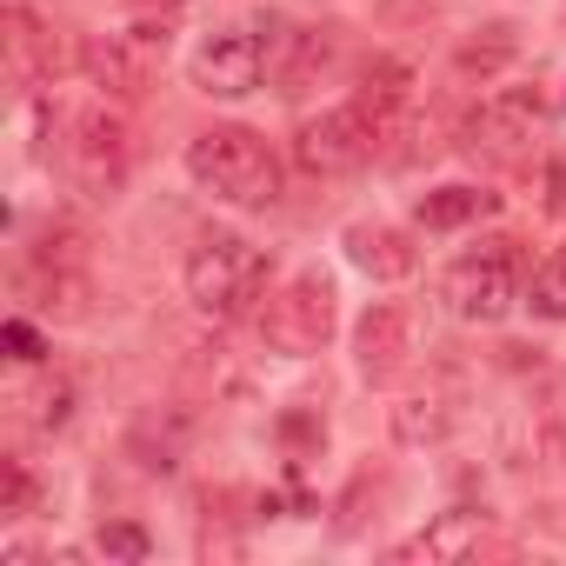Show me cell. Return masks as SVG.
<instances>
[{
	"mask_svg": "<svg viewBox=\"0 0 566 566\" xmlns=\"http://www.w3.org/2000/svg\"><path fill=\"white\" fill-rule=\"evenodd\" d=\"M260 294H266V253L253 240H240L227 227L193 240V253H187V301L207 321H247Z\"/></svg>",
	"mask_w": 566,
	"mask_h": 566,
	"instance_id": "cell-1",
	"label": "cell"
},
{
	"mask_svg": "<svg viewBox=\"0 0 566 566\" xmlns=\"http://www.w3.org/2000/svg\"><path fill=\"white\" fill-rule=\"evenodd\" d=\"M187 174L233 207H273L280 200V160L253 127H207L187 140Z\"/></svg>",
	"mask_w": 566,
	"mask_h": 566,
	"instance_id": "cell-2",
	"label": "cell"
},
{
	"mask_svg": "<svg viewBox=\"0 0 566 566\" xmlns=\"http://www.w3.org/2000/svg\"><path fill=\"white\" fill-rule=\"evenodd\" d=\"M520 294L526 287H520V240L513 233H493L447 266V301L460 321H500Z\"/></svg>",
	"mask_w": 566,
	"mask_h": 566,
	"instance_id": "cell-3",
	"label": "cell"
},
{
	"mask_svg": "<svg viewBox=\"0 0 566 566\" xmlns=\"http://www.w3.org/2000/svg\"><path fill=\"white\" fill-rule=\"evenodd\" d=\"M160 61H167V21H134L127 34H101L81 48L87 81L101 87V101H120V107L154 87Z\"/></svg>",
	"mask_w": 566,
	"mask_h": 566,
	"instance_id": "cell-4",
	"label": "cell"
},
{
	"mask_svg": "<svg viewBox=\"0 0 566 566\" xmlns=\"http://www.w3.org/2000/svg\"><path fill=\"white\" fill-rule=\"evenodd\" d=\"M327 334H334V280H327L321 266H307V273H294L287 287L266 301L260 340H266L273 354H321Z\"/></svg>",
	"mask_w": 566,
	"mask_h": 566,
	"instance_id": "cell-5",
	"label": "cell"
},
{
	"mask_svg": "<svg viewBox=\"0 0 566 566\" xmlns=\"http://www.w3.org/2000/svg\"><path fill=\"white\" fill-rule=\"evenodd\" d=\"M539 120H546L539 87H500L493 101H480V114L467 120V140H460V147H467L480 167H513V160L533 154Z\"/></svg>",
	"mask_w": 566,
	"mask_h": 566,
	"instance_id": "cell-6",
	"label": "cell"
},
{
	"mask_svg": "<svg viewBox=\"0 0 566 566\" xmlns=\"http://www.w3.org/2000/svg\"><path fill=\"white\" fill-rule=\"evenodd\" d=\"M380 154V127L347 101V107H334V114H321V120H307L301 134H294V160H301V174H314V180H340V174H354V167H367Z\"/></svg>",
	"mask_w": 566,
	"mask_h": 566,
	"instance_id": "cell-7",
	"label": "cell"
},
{
	"mask_svg": "<svg viewBox=\"0 0 566 566\" xmlns=\"http://www.w3.org/2000/svg\"><path fill=\"white\" fill-rule=\"evenodd\" d=\"M74 140H67V167H74V180H81V193H120L127 187V167H134V134H127V120L114 114V107H87V114H74V127H67Z\"/></svg>",
	"mask_w": 566,
	"mask_h": 566,
	"instance_id": "cell-8",
	"label": "cell"
},
{
	"mask_svg": "<svg viewBox=\"0 0 566 566\" xmlns=\"http://www.w3.org/2000/svg\"><path fill=\"white\" fill-rule=\"evenodd\" d=\"M260 67H266L260 34H247V28H220V34H207L200 54H193V87L213 94V101H240V94L260 87Z\"/></svg>",
	"mask_w": 566,
	"mask_h": 566,
	"instance_id": "cell-9",
	"label": "cell"
},
{
	"mask_svg": "<svg viewBox=\"0 0 566 566\" xmlns=\"http://www.w3.org/2000/svg\"><path fill=\"white\" fill-rule=\"evenodd\" d=\"M486 553H513V539L486 520V513H440L427 533L400 539L394 559H427V566H447V559H486Z\"/></svg>",
	"mask_w": 566,
	"mask_h": 566,
	"instance_id": "cell-10",
	"label": "cell"
},
{
	"mask_svg": "<svg viewBox=\"0 0 566 566\" xmlns=\"http://www.w3.org/2000/svg\"><path fill=\"white\" fill-rule=\"evenodd\" d=\"M407 354H413V314H407V307H394V301L367 307V314H360V327H354L360 380H394V374L407 367Z\"/></svg>",
	"mask_w": 566,
	"mask_h": 566,
	"instance_id": "cell-11",
	"label": "cell"
},
{
	"mask_svg": "<svg viewBox=\"0 0 566 566\" xmlns=\"http://www.w3.org/2000/svg\"><path fill=\"white\" fill-rule=\"evenodd\" d=\"M340 247H347V260H354L367 280H407V273L420 266L413 233H400V227H387V220H354V227L340 233Z\"/></svg>",
	"mask_w": 566,
	"mask_h": 566,
	"instance_id": "cell-12",
	"label": "cell"
},
{
	"mask_svg": "<svg viewBox=\"0 0 566 566\" xmlns=\"http://www.w3.org/2000/svg\"><path fill=\"white\" fill-rule=\"evenodd\" d=\"M407 101H413V67L407 61H374L367 74H360V87H354V107L380 127V147L400 134V120H407Z\"/></svg>",
	"mask_w": 566,
	"mask_h": 566,
	"instance_id": "cell-13",
	"label": "cell"
},
{
	"mask_svg": "<svg viewBox=\"0 0 566 566\" xmlns=\"http://www.w3.org/2000/svg\"><path fill=\"white\" fill-rule=\"evenodd\" d=\"M453 420H460V394H453V380H427V387H413V394L394 407V433H400L407 447H433V440H447Z\"/></svg>",
	"mask_w": 566,
	"mask_h": 566,
	"instance_id": "cell-14",
	"label": "cell"
},
{
	"mask_svg": "<svg viewBox=\"0 0 566 566\" xmlns=\"http://www.w3.org/2000/svg\"><path fill=\"white\" fill-rule=\"evenodd\" d=\"M493 207H500V193H486V187H433V193H420L413 220H420L427 233H460V227L486 220Z\"/></svg>",
	"mask_w": 566,
	"mask_h": 566,
	"instance_id": "cell-15",
	"label": "cell"
},
{
	"mask_svg": "<svg viewBox=\"0 0 566 566\" xmlns=\"http://www.w3.org/2000/svg\"><path fill=\"white\" fill-rule=\"evenodd\" d=\"M334 61H340V28H307V34H294V54L273 67V74H280V94H307Z\"/></svg>",
	"mask_w": 566,
	"mask_h": 566,
	"instance_id": "cell-16",
	"label": "cell"
},
{
	"mask_svg": "<svg viewBox=\"0 0 566 566\" xmlns=\"http://www.w3.org/2000/svg\"><path fill=\"white\" fill-rule=\"evenodd\" d=\"M526 307H533L539 321H566V240L526 273Z\"/></svg>",
	"mask_w": 566,
	"mask_h": 566,
	"instance_id": "cell-17",
	"label": "cell"
},
{
	"mask_svg": "<svg viewBox=\"0 0 566 566\" xmlns=\"http://www.w3.org/2000/svg\"><path fill=\"white\" fill-rule=\"evenodd\" d=\"M94 553H107V559H127V566H140V559L154 553V533H147V526H134V520H107V526L94 533Z\"/></svg>",
	"mask_w": 566,
	"mask_h": 566,
	"instance_id": "cell-18",
	"label": "cell"
},
{
	"mask_svg": "<svg viewBox=\"0 0 566 566\" xmlns=\"http://www.w3.org/2000/svg\"><path fill=\"white\" fill-rule=\"evenodd\" d=\"M28 506H34V473H28V460H8V493H0V513L21 520Z\"/></svg>",
	"mask_w": 566,
	"mask_h": 566,
	"instance_id": "cell-19",
	"label": "cell"
},
{
	"mask_svg": "<svg viewBox=\"0 0 566 566\" xmlns=\"http://www.w3.org/2000/svg\"><path fill=\"white\" fill-rule=\"evenodd\" d=\"M500 61H513V41H506V28H500V41H473V48H460V74H493Z\"/></svg>",
	"mask_w": 566,
	"mask_h": 566,
	"instance_id": "cell-20",
	"label": "cell"
},
{
	"mask_svg": "<svg viewBox=\"0 0 566 566\" xmlns=\"http://www.w3.org/2000/svg\"><path fill=\"white\" fill-rule=\"evenodd\" d=\"M0 340H8V354H14V360H28V367H34V360H48V340L34 334V321H8V327H0Z\"/></svg>",
	"mask_w": 566,
	"mask_h": 566,
	"instance_id": "cell-21",
	"label": "cell"
},
{
	"mask_svg": "<svg viewBox=\"0 0 566 566\" xmlns=\"http://www.w3.org/2000/svg\"><path fill=\"white\" fill-rule=\"evenodd\" d=\"M67 407H74V387L54 380V387L41 394V427H67Z\"/></svg>",
	"mask_w": 566,
	"mask_h": 566,
	"instance_id": "cell-22",
	"label": "cell"
},
{
	"mask_svg": "<svg viewBox=\"0 0 566 566\" xmlns=\"http://www.w3.org/2000/svg\"><path fill=\"white\" fill-rule=\"evenodd\" d=\"M147 8H180V0H147Z\"/></svg>",
	"mask_w": 566,
	"mask_h": 566,
	"instance_id": "cell-23",
	"label": "cell"
}]
</instances>
